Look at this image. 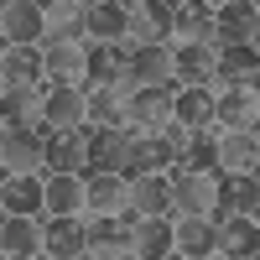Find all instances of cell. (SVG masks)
I'll list each match as a JSON object with an SVG mask.
<instances>
[{
    "label": "cell",
    "instance_id": "6da1fadb",
    "mask_svg": "<svg viewBox=\"0 0 260 260\" xmlns=\"http://www.w3.org/2000/svg\"><path fill=\"white\" fill-rule=\"evenodd\" d=\"M47 136H52L47 120H31V125L0 120V172H47V167H42Z\"/></svg>",
    "mask_w": 260,
    "mask_h": 260
},
{
    "label": "cell",
    "instance_id": "7a4b0ae2",
    "mask_svg": "<svg viewBox=\"0 0 260 260\" xmlns=\"http://www.w3.org/2000/svg\"><path fill=\"white\" fill-rule=\"evenodd\" d=\"M167 182H172V203H177V213H203V219H208L213 208H224V172L219 167H213V172L172 167Z\"/></svg>",
    "mask_w": 260,
    "mask_h": 260
},
{
    "label": "cell",
    "instance_id": "3957f363",
    "mask_svg": "<svg viewBox=\"0 0 260 260\" xmlns=\"http://www.w3.org/2000/svg\"><path fill=\"white\" fill-rule=\"evenodd\" d=\"M125 208L136 213V219H177V203H172V182L167 172H141V177L125 182Z\"/></svg>",
    "mask_w": 260,
    "mask_h": 260
},
{
    "label": "cell",
    "instance_id": "277c9868",
    "mask_svg": "<svg viewBox=\"0 0 260 260\" xmlns=\"http://www.w3.org/2000/svg\"><path fill=\"white\" fill-rule=\"evenodd\" d=\"M42 37H47L42 0H0V42L6 47H42Z\"/></svg>",
    "mask_w": 260,
    "mask_h": 260
},
{
    "label": "cell",
    "instance_id": "5b68a950",
    "mask_svg": "<svg viewBox=\"0 0 260 260\" xmlns=\"http://www.w3.org/2000/svg\"><path fill=\"white\" fill-rule=\"evenodd\" d=\"M172 250L187 255V260H219L224 255L219 224L203 219V213H177V219H172Z\"/></svg>",
    "mask_w": 260,
    "mask_h": 260
},
{
    "label": "cell",
    "instance_id": "8992f818",
    "mask_svg": "<svg viewBox=\"0 0 260 260\" xmlns=\"http://www.w3.org/2000/svg\"><path fill=\"white\" fill-rule=\"evenodd\" d=\"M89 136L94 125H68V130H52L47 146H42V167L47 172H89Z\"/></svg>",
    "mask_w": 260,
    "mask_h": 260
},
{
    "label": "cell",
    "instance_id": "52a82bcc",
    "mask_svg": "<svg viewBox=\"0 0 260 260\" xmlns=\"http://www.w3.org/2000/svg\"><path fill=\"white\" fill-rule=\"evenodd\" d=\"M213 125L219 130H260V78L255 83H234V89H219Z\"/></svg>",
    "mask_w": 260,
    "mask_h": 260
},
{
    "label": "cell",
    "instance_id": "ba28073f",
    "mask_svg": "<svg viewBox=\"0 0 260 260\" xmlns=\"http://www.w3.org/2000/svg\"><path fill=\"white\" fill-rule=\"evenodd\" d=\"M83 213V172H47L42 177V219H78Z\"/></svg>",
    "mask_w": 260,
    "mask_h": 260
},
{
    "label": "cell",
    "instance_id": "9c48e42d",
    "mask_svg": "<svg viewBox=\"0 0 260 260\" xmlns=\"http://www.w3.org/2000/svg\"><path fill=\"white\" fill-rule=\"evenodd\" d=\"M42 260H89V234L78 219H42Z\"/></svg>",
    "mask_w": 260,
    "mask_h": 260
},
{
    "label": "cell",
    "instance_id": "30bf717a",
    "mask_svg": "<svg viewBox=\"0 0 260 260\" xmlns=\"http://www.w3.org/2000/svg\"><path fill=\"white\" fill-rule=\"evenodd\" d=\"M83 52H89V42L42 37V78H47V83H73V78H83Z\"/></svg>",
    "mask_w": 260,
    "mask_h": 260
},
{
    "label": "cell",
    "instance_id": "8fae6325",
    "mask_svg": "<svg viewBox=\"0 0 260 260\" xmlns=\"http://www.w3.org/2000/svg\"><path fill=\"white\" fill-rule=\"evenodd\" d=\"M42 177L47 172H0V213L42 219Z\"/></svg>",
    "mask_w": 260,
    "mask_h": 260
},
{
    "label": "cell",
    "instance_id": "7c38bea8",
    "mask_svg": "<svg viewBox=\"0 0 260 260\" xmlns=\"http://www.w3.org/2000/svg\"><path fill=\"white\" fill-rule=\"evenodd\" d=\"M172 104H177V83H141L130 94V104H125V115L141 130H156V125L172 120Z\"/></svg>",
    "mask_w": 260,
    "mask_h": 260
},
{
    "label": "cell",
    "instance_id": "4fadbf2b",
    "mask_svg": "<svg viewBox=\"0 0 260 260\" xmlns=\"http://www.w3.org/2000/svg\"><path fill=\"white\" fill-rule=\"evenodd\" d=\"M83 94L89 83L73 78V83H47V99H42V120L52 130H68V125H83Z\"/></svg>",
    "mask_w": 260,
    "mask_h": 260
},
{
    "label": "cell",
    "instance_id": "5bb4252c",
    "mask_svg": "<svg viewBox=\"0 0 260 260\" xmlns=\"http://www.w3.org/2000/svg\"><path fill=\"white\" fill-rule=\"evenodd\" d=\"M26 255H42V219L0 213V260H26Z\"/></svg>",
    "mask_w": 260,
    "mask_h": 260
},
{
    "label": "cell",
    "instance_id": "9a60e30c",
    "mask_svg": "<svg viewBox=\"0 0 260 260\" xmlns=\"http://www.w3.org/2000/svg\"><path fill=\"white\" fill-rule=\"evenodd\" d=\"M260 78V52L245 42H229L213 57V89H234V83H255Z\"/></svg>",
    "mask_w": 260,
    "mask_h": 260
},
{
    "label": "cell",
    "instance_id": "2e32d148",
    "mask_svg": "<svg viewBox=\"0 0 260 260\" xmlns=\"http://www.w3.org/2000/svg\"><path fill=\"white\" fill-rule=\"evenodd\" d=\"M213 104H219V89H213V83H177L172 120L182 130H203V125H213Z\"/></svg>",
    "mask_w": 260,
    "mask_h": 260
},
{
    "label": "cell",
    "instance_id": "e0dca14e",
    "mask_svg": "<svg viewBox=\"0 0 260 260\" xmlns=\"http://www.w3.org/2000/svg\"><path fill=\"white\" fill-rule=\"evenodd\" d=\"M219 172H260V130H219Z\"/></svg>",
    "mask_w": 260,
    "mask_h": 260
},
{
    "label": "cell",
    "instance_id": "ac0fdd59",
    "mask_svg": "<svg viewBox=\"0 0 260 260\" xmlns=\"http://www.w3.org/2000/svg\"><path fill=\"white\" fill-rule=\"evenodd\" d=\"M125 208V177L110 167L83 172V213H120Z\"/></svg>",
    "mask_w": 260,
    "mask_h": 260
},
{
    "label": "cell",
    "instance_id": "d6986e66",
    "mask_svg": "<svg viewBox=\"0 0 260 260\" xmlns=\"http://www.w3.org/2000/svg\"><path fill=\"white\" fill-rule=\"evenodd\" d=\"M182 146H187V130L177 120H167L156 130H146V161L156 167V172H172V167H182Z\"/></svg>",
    "mask_w": 260,
    "mask_h": 260
},
{
    "label": "cell",
    "instance_id": "ffe728a7",
    "mask_svg": "<svg viewBox=\"0 0 260 260\" xmlns=\"http://www.w3.org/2000/svg\"><path fill=\"white\" fill-rule=\"evenodd\" d=\"M136 78L141 83H177L172 78V68H177V42H141V52H136Z\"/></svg>",
    "mask_w": 260,
    "mask_h": 260
},
{
    "label": "cell",
    "instance_id": "44dd1931",
    "mask_svg": "<svg viewBox=\"0 0 260 260\" xmlns=\"http://www.w3.org/2000/svg\"><path fill=\"white\" fill-rule=\"evenodd\" d=\"M83 37L89 42H120L125 37V0H89V11H83Z\"/></svg>",
    "mask_w": 260,
    "mask_h": 260
},
{
    "label": "cell",
    "instance_id": "7402d4cb",
    "mask_svg": "<svg viewBox=\"0 0 260 260\" xmlns=\"http://www.w3.org/2000/svg\"><path fill=\"white\" fill-rule=\"evenodd\" d=\"M213 57H219V47H208V42H177L172 78L177 83H213Z\"/></svg>",
    "mask_w": 260,
    "mask_h": 260
},
{
    "label": "cell",
    "instance_id": "603a6c76",
    "mask_svg": "<svg viewBox=\"0 0 260 260\" xmlns=\"http://www.w3.org/2000/svg\"><path fill=\"white\" fill-rule=\"evenodd\" d=\"M130 250H136V260H167L172 255V219H136Z\"/></svg>",
    "mask_w": 260,
    "mask_h": 260
},
{
    "label": "cell",
    "instance_id": "cb8c5ba5",
    "mask_svg": "<svg viewBox=\"0 0 260 260\" xmlns=\"http://www.w3.org/2000/svg\"><path fill=\"white\" fill-rule=\"evenodd\" d=\"M0 83H42V47H0Z\"/></svg>",
    "mask_w": 260,
    "mask_h": 260
},
{
    "label": "cell",
    "instance_id": "d4e9b609",
    "mask_svg": "<svg viewBox=\"0 0 260 260\" xmlns=\"http://www.w3.org/2000/svg\"><path fill=\"white\" fill-rule=\"evenodd\" d=\"M83 11H89V0H52V6H42V16H47V37L89 42V37H83Z\"/></svg>",
    "mask_w": 260,
    "mask_h": 260
},
{
    "label": "cell",
    "instance_id": "484cf974",
    "mask_svg": "<svg viewBox=\"0 0 260 260\" xmlns=\"http://www.w3.org/2000/svg\"><path fill=\"white\" fill-rule=\"evenodd\" d=\"M224 208L245 213V219H260V177L255 172H240V177L224 172Z\"/></svg>",
    "mask_w": 260,
    "mask_h": 260
},
{
    "label": "cell",
    "instance_id": "4316f807",
    "mask_svg": "<svg viewBox=\"0 0 260 260\" xmlns=\"http://www.w3.org/2000/svg\"><path fill=\"white\" fill-rule=\"evenodd\" d=\"M182 167H187V172H213V167H219V125L187 130V146H182Z\"/></svg>",
    "mask_w": 260,
    "mask_h": 260
},
{
    "label": "cell",
    "instance_id": "83f0119b",
    "mask_svg": "<svg viewBox=\"0 0 260 260\" xmlns=\"http://www.w3.org/2000/svg\"><path fill=\"white\" fill-rule=\"evenodd\" d=\"M83 120L89 125H120L125 120V99L110 89V83H89V94H83Z\"/></svg>",
    "mask_w": 260,
    "mask_h": 260
},
{
    "label": "cell",
    "instance_id": "f1b7e54d",
    "mask_svg": "<svg viewBox=\"0 0 260 260\" xmlns=\"http://www.w3.org/2000/svg\"><path fill=\"white\" fill-rule=\"evenodd\" d=\"M151 42H177V0H136Z\"/></svg>",
    "mask_w": 260,
    "mask_h": 260
},
{
    "label": "cell",
    "instance_id": "f546056e",
    "mask_svg": "<svg viewBox=\"0 0 260 260\" xmlns=\"http://www.w3.org/2000/svg\"><path fill=\"white\" fill-rule=\"evenodd\" d=\"M167 260H187V255H177V250H172V255H167Z\"/></svg>",
    "mask_w": 260,
    "mask_h": 260
},
{
    "label": "cell",
    "instance_id": "4dcf8cb0",
    "mask_svg": "<svg viewBox=\"0 0 260 260\" xmlns=\"http://www.w3.org/2000/svg\"><path fill=\"white\" fill-rule=\"evenodd\" d=\"M26 260H42V255H26Z\"/></svg>",
    "mask_w": 260,
    "mask_h": 260
},
{
    "label": "cell",
    "instance_id": "1f68e13d",
    "mask_svg": "<svg viewBox=\"0 0 260 260\" xmlns=\"http://www.w3.org/2000/svg\"><path fill=\"white\" fill-rule=\"evenodd\" d=\"M0 47H6V42H0Z\"/></svg>",
    "mask_w": 260,
    "mask_h": 260
}]
</instances>
